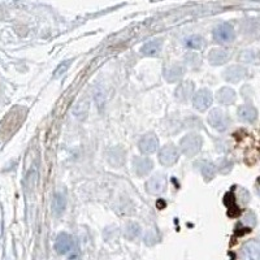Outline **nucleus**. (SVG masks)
<instances>
[{"label": "nucleus", "mask_w": 260, "mask_h": 260, "mask_svg": "<svg viewBox=\"0 0 260 260\" xmlns=\"http://www.w3.org/2000/svg\"><path fill=\"white\" fill-rule=\"evenodd\" d=\"M182 153L189 157H193L197 155L198 151L202 147V138L198 134H189L185 138H182L180 145Z\"/></svg>", "instance_id": "obj_1"}, {"label": "nucleus", "mask_w": 260, "mask_h": 260, "mask_svg": "<svg viewBox=\"0 0 260 260\" xmlns=\"http://www.w3.org/2000/svg\"><path fill=\"white\" fill-rule=\"evenodd\" d=\"M208 124L211 125L212 128L217 129L220 132H224L226 130V128L229 126V117L228 114L222 109H213L212 112H209L207 117Z\"/></svg>", "instance_id": "obj_2"}, {"label": "nucleus", "mask_w": 260, "mask_h": 260, "mask_svg": "<svg viewBox=\"0 0 260 260\" xmlns=\"http://www.w3.org/2000/svg\"><path fill=\"white\" fill-rule=\"evenodd\" d=\"M180 151L174 145H166L160 150L159 160L164 166H172L178 161Z\"/></svg>", "instance_id": "obj_3"}, {"label": "nucleus", "mask_w": 260, "mask_h": 260, "mask_svg": "<svg viewBox=\"0 0 260 260\" xmlns=\"http://www.w3.org/2000/svg\"><path fill=\"white\" fill-rule=\"evenodd\" d=\"M213 38L218 43H232L236 38V31L230 24H221L213 30Z\"/></svg>", "instance_id": "obj_4"}, {"label": "nucleus", "mask_w": 260, "mask_h": 260, "mask_svg": "<svg viewBox=\"0 0 260 260\" xmlns=\"http://www.w3.org/2000/svg\"><path fill=\"white\" fill-rule=\"evenodd\" d=\"M212 102H213L212 93L209 90H207V89H202V90H199L197 94H195L194 98H193L194 108L201 112H205L208 107H211Z\"/></svg>", "instance_id": "obj_5"}, {"label": "nucleus", "mask_w": 260, "mask_h": 260, "mask_svg": "<svg viewBox=\"0 0 260 260\" xmlns=\"http://www.w3.org/2000/svg\"><path fill=\"white\" fill-rule=\"evenodd\" d=\"M166 187V177L161 173H157L153 176L147 181L146 189L150 194H161L164 193Z\"/></svg>", "instance_id": "obj_6"}, {"label": "nucleus", "mask_w": 260, "mask_h": 260, "mask_svg": "<svg viewBox=\"0 0 260 260\" xmlns=\"http://www.w3.org/2000/svg\"><path fill=\"white\" fill-rule=\"evenodd\" d=\"M159 147V139L155 134L150 133V134L143 135L142 138L139 139L138 149L141 150L142 154H153L155 153L156 149Z\"/></svg>", "instance_id": "obj_7"}, {"label": "nucleus", "mask_w": 260, "mask_h": 260, "mask_svg": "<svg viewBox=\"0 0 260 260\" xmlns=\"http://www.w3.org/2000/svg\"><path fill=\"white\" fill-rule=\"evenodd\" d=\"M133 168L138 176H146L153 169V161L147 157H135L133 161Z\"/></svg>", "instance_id": "obj_8"}, {"label": "nucleus", "mask_w": 260, "mask_h": 260, "mask_svg": "<svg viewBox=\"0 0 260 260\" xmlns=\"http://www.w3.org/2000/svg\"><path fill=\"white\" fill-rule=\"evenodd\" d=\"M55 249L59 254H66L73 249V238L68 233H61L56 239Z\"/></svg>", "instance_id": "obj_9"}, {"label": "nucleus", "mask_w": 260, "mask_h": 260, "mask_svg": "<svg viewBox=\"0 0 260 260\" xmlns=\"http://www.w3.org/2000/svg\"><path fill=\"white\" fill-rule=\"evenodd\" d=\"M230 59V55L229 52L225 51V50H212L209 52V56H208V60L211 62L212 65H221V64H225L228 62V60Z\"/></svg>", "instance_id": "obj_10"}, {"label": "nucleus", "mask_w": 260, "mask_h": 260, "mask_svg": "<svg viewBox=\"0 0 260 260\" xmlns=\"http://www.w3.org/2000/svg\"><path fill=\"white\" fill-rule=\"evenodd\" d=\"M243 259L245 260H259L260 259V249L259 243L257 241H251L246 243L243 247Z\"/></svg>", "instance_id": "obj_11"}, {"label": "nucleus", "mask_w": 260, "mask_h": 260, "mask_svg": "<svg viewBox=\"0 0 260 260\" xmlns=\"http://www.w3.org/2000/svg\"><path fill=\"white\" fill-rule=\"evenodd\" d=\"M161 39H154V41L147 42L142 49H141V52L143 55L146 56H157L161 51Z\"/></svg>", "instance_id": "obj_12"}, {"label": "nucleus", "mask_w": 260, "mask_h": 260, "mask_svg": "<svg viewBox=\"0 0 260 260\" xmlns=\"http://www.w3.org/2000/svg\"><path fill=\"white\" fill-rule=\"evenodd\" d=\"M246 76V69L243 66H230L225 72V80L229 82H238Z\"/></svg>", "instance_id": "obj_13"}, {"label": "nucleus", "mask_w": 260, "mask_h": 260, "mask_svg": "<svg viewBox=\"0 0 260 260\" xmlns=\"http://www.w3.org/2000/svg\"><path fill=\"white\" fill-rule=\"evenodd\" d=\"M239 118L245 122H254L258 118V111L253 105H242L238 109Z\"/></svg>", "instance_id": "obj_14"}, {"label": "nucleus", "mask_w": 260, "mask_h": 260, "mask_svg": "<svg viewBox=\"0 0 260 260\" xmlns=\"http://www.w3.org/2000/svg\"><path fill=\"white\" fill-rule=\"evenodd\" d=\"M217 101L221 104H233L236 101V93L229 89V87H222L221 90H218L217 93Z\"/></svg>", "instance_id": "obj_15"}, {"label": "nucleus", "mask_w": 260, "mask_h": 260, "mask_svg": "<svg viewBox=\"0 0 260 260\" xmlns=\"http://www.w3.org/2000/svg\"><path fill=\"white\" fill-rule=\"evenodd\" d=\"M65 197L60 194V193H57L55 195V198H53V202H52V211H53V213L55 215H61L64 209H65Z\"/></svg>", "instance_id": "obj_16"}, {"label": "nucleus", "mask_w": 260, "mask_h": 260, "mask_svg": "<svg viewBox=\"0 0 260 260\" xmlns=\"http://www.w3.org/2000/svg\"><path fill=\"white\" fill-rule=\"evenodd\" d=\"M198 166H199V170H201V173L203 174V177H205L207 181L212 180V178L215 177L216 168H215V165H213V164L207 163V161H202V163L198 164Z\"/></svg>", "instance_id": "obj_17"}, {"label": "nucleus", "mask_w": 260, "mask_h": 260, "mask_svg": "<svg viewBox=\"0 0 260 260\" xmlns=\"http://www.w3.org/2000/svg\"><path fill=\"white\" fill-rule=\"evenodd\" d=\"M185 45H186V47H189V49L199 50L203 47V39H202L201 37H198V35H191V37L186 38Z\"/></svg>", "instance_id": "obj_18"}, {"label": "nucleus", "mask_w": 260, "mask_h": 260, "mask_svg": "<svg viewBox=\"0 0 260 260\" xmlns=\"http://www.w3.org/2000/svg\"><path fill=\"white\" fill-rule=\"evenodd\" d=\"M69 64H70V61H65V62H62V64H60L59 68L56 69L55 76H56V77H59L60 74H61V73L65 72V70L68 69V68H69Z\"/></svg>", "instance_id": "obj_19"}]
</instances>
